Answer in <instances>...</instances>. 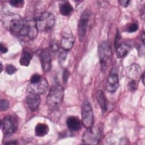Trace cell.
Here are the masks:
<instances>
[{
  "instance_id": "19",
  "label": "cell",
  "mask_w": 145,
  "mask_h": 145,
  "mask_svg": "<svg viewBox=\"0 0 145 145\" xmlns=\"http://www.w3.org/2000/svg\"><path fill=\"white\" fill-rule=\"evenodd\" d=\"M73 7L68 1L63 2L59 5L60 13L64 16H69L73 12Z\"/></svg>"
},
{
  "instance_id": "7",
  "label": "cell",
  "mask_w": 145,
  "mask_h": 145,
  "mask_svg": "<svg viewBox=\"0 0 145 145\" xmlns=\"http://www.w3.org/2000/svg\"><path fill=\"white\" fill-rule=\"evenodd\" d=\"M23 29L20 37H28L29 39H34L37 35L38 29L36 25V19L33 18H26Z\"/></svg>"
},
{
  "instance_id": "1",
  "label": "cell",
  "mask_w": 145,
  "mask_h": 145,
  "mask_svg": "<svg viewBox=\"0 0 145 145\" xmlns=\"http://www.w3.org/2000/svg\"><path fill=\"white\" fill-rule=\"evenodd\" d=\"M4 27L13 35L19 37L23 29L25 19L20 15L10 13L4 15L2 19Z\"/></svg>"
},
{
  "instance_id": "34",
  "label": "cell",
  "mask_w": 145,
  "mask_h": 145,
  "mask_svg": "<svg viewBox=\"0 0 145 145\" xmlns=\"http://www.w3.org/2000/svg\"><path fill=\"white\" fill-rule=\"evenodd\" d=\"M142 83L143 84H144V73H143L142 75Z\"/></svg>"
},
{
  "instance_id": "18",
  "label": "cell",
  "mask_w": 145,
  "mask_h": 145,
  "mask_svg": "<svg viewBox=\"0 0 145 145\" xmlns=\"http://www.w3.org/2000/svg\"><path fill=\"white\" fill-rule=\"evenodd\" d=\"M128 68V75L130 78H131V79L137 80V79L139 78L141 72V70L139 65L134 63L130 65Z\"/></svg>"
},
{
  "instance_id": "14",
  "label": "cell",
  "mask_w": 145,
  "mask_h": 145,
  "mask_svg": "<svg viewBox=\"0 0 145 145\" xmlns=\"http://www.w3.org/2000/svg\"><path fill=\"white\" fill-rule=\"evenodd\" d=\"M25 103L28 108L32 111L35 112L39 108L41 98L40 95L29 93L25 99Z\"/></svg>"
},
{
  "instance_id": "30",
  "label": "cell",
  "mask_w": 145,
  "mask_h": 145,
  "mask_svg": "<svg viewBox=\"0 0 145 145\" xmlns=\"http://www.w3.org/2000/svg\"><path fill=\"white\" fill-rule=\"evenodd\" d=\"M50 48H51L52 50H53V51H57V50H58L59 46L57 43L53 42L52 44H51Z\"/></svg>"
},
{
  "instance_id": "13",
  "label": "cell",
  "mask_w": 145,
  "mask_h": 145,
  "mask_svg": "<svg viewBox=\"0 0 145 145\" xmlns=\"http://www.w3.org/2000/svg\"><path fill=\"white\" fill-rule=\"evenodd\" d=\"M40 58L44 72L49 71L52 68V56L50 50L48 48L43 49L40 53Z\"/></svg>"
},
{
  "instance_id": "6",
  "label": "cell",
  "mask_w": 145,
  "mask_h": 145,
  "mask_svg": "<svg viewBox=\"0 0 145 145\" xmlns=\"http://www.w3.org/2000/svg\"><path fill=\"white\" fill-rule=\"evenodd\" d=\"M90 17L91 12L88 10H86L82 12L79 18L78 24V36L80 42L83 41L85 39Z\"/></svg>"
},
{
  "instance_id": "33",
  "label": "cell",
  "mask_w": 145,
  "mask_h": 145,
  "mask_svg": "<svg viewBox=\"0 0 145 145\" xmlns=\"http://www.w3.org/2000/svg\"><path fill=\"white\" fill-rule=\"evenodd\" d=\"M144 37H145V35H144V33L143 32L142 33V42L143 43V44H144Z\"/></svg>"
},
{
  "instance_id": "21",
  "label": "cell",
  "mask_w": 145,
  "mask_h": 145,
  "mask_svg": "<svg viewBox=\"0 0 145 145\" xmlns=\"http://www.w3.org/2000/svg\"><path fill=\"white\" fill-rule=\"evenodd\" d=\"M32 54L28 50H24L22 53L21 57L20 58V64L22 66H28L32 59Z\"/></svg>"
},
{
  "instance_id": "23",
  "label": "cell",
  "mask_w": 145,
  "mask_h": 145,
  "mask_svg": "<svg viewBox=\"0 0 145 145\" xmlns=\"http://www.w3.org/2000/svg\"><path fill=\"white\" fill-rule=\"evenodd\" d=\"M8 3L13 7L16 8H22L24 6V1L23 0H11L9 1Z\"/></svg>"
},
{
  "instance_id": "24",
  "label": "cell",
  "mask_w": 145,
  "mask_h": 145,
  "mask_svg": "<svg viewBox=\"0 0 145 145\" xmlns=\"http://www.w3.org/2000/svg\"><path fill=\"white\" fill-rule=\"evenodd\" d=\"M10 106L9 102L5 99L0 100V109L1 111H6Z\"/></svg>"
},
{
  "instance_id": "11",
  "label": "cell",
  "mask_w": 145,
  "mask_h": 145,
  "mask_svg": "<svg viewBox=\"0 0 145 145\" xmlns=\"http://www.w3.org/2000/svg\"><path fill=\"white\" fill-rule=\"evenodd\" d=\"M74 37L71 30L69 28H66L62 32V38L61 40L60 46L66 50H70L74 45Z\"/></svg>"
},
{
  "instance_id": "5",
  "label": "cell",
  "mask_w": 145,
  "mask_h": 145,
  "mask_svg": "<svg viewBox=\"0 0 145 145\" xmlns=\"http://www.w3.org/2000/svg\"><path fill=\"white\" fill-rule=\"evenodd\" d=\"M101 137V131L99 127L96 126H91L87 128L83 135V143L88 144H97Z\"/></svg>"
},
{
  "instance_id": "20",
  "label": "cell",
  "mask_w": 145,
  "mask_h": 145,
  "mask_svg": "<svg viewBox=\"0 0 145 145\" xmlns=\"http://www.w3.org/2000/svg\"><path fill=\"white\" fill-rule=\"evenodd\" d=\"M49 127L45 123H39L36 125L35 129V135L37 137H41L46 135L49 131Z\"/></svg>"
},
{
  "instance_id": "2",
  "label": "cell",
  "mask_w": 145,
  "mask_h": 145,
  "mask_svg": "<svg viewBox=\"0 0 145 145\" xmlns=\"http://www.w3.org/2000/svg\"><path fill=\"white\" fill-rule=\"evenodd\" d=\"M64 97L63 87L58 84L53 86L46 97V103L49 108L55 109L62 104Z\"/></svg>"
},
{
  "instance_id": "9",
  "label": "cell",
  "mask_w": 145,
  "mask_h": 145,
  "mask_svg": "<svg viewBox=\"0 0 145 145\" xmlns=\"http://www.w3.org/2000/svg\"><path fill=\"white\" fill-rule=\"evenodd\" d=\"M1 127L6 135L14 133L18 128L17 120L12 116H7L2 119Z\"/></svg>"
},
{
  "instance_id": "29",
  "label": "cell",
  "mask_w": 145,
  "mask_h": 145,
  "mask_svg": "<svg viewBox=\"0 0 145 145\" xmlns=\"http://www.w3.org/2000/svg\"><path fill=\"white\" fill-rule=\"evenodd\" d=\"M130 1H127V0H121V1H119V3L120 4V5L122 7H127L129 3H130Z\"/></svg>"
},
{
  "instance_id": "25",
  "label": "cell",
  "mask_w": 145,
  "mask_h": 145,
  "mask_svg": "<svg viewBox=\"0 0 145 145\" xmlns=\"http://www.w3.org/2000/svg\"><path fill=\"white\" fill-rule=\"evenodd\" d=\"M42 78V77H41V76L39 74H35L31 76V78L30 79V83H32V84L37 83L39 82L41 80Z\"/></svg>"
},
{
  "instance_id": "17",
  "label": "cell",
  "mask_w": 145,
  "mask_h": 145,
  "mask_svg": "<svg viewBox=\"0 0 145 145\" xmlns=\"http://www.w3.org/2000/svg\"><path fill=\"white\" fill-rule=\"evenodd\" d=\"M96 98L101 107L103 113H105L107 110V102L105 94L102 90H98L96 92Z\"/></svg>"
},
{
  "instance_id": "10",
  "label": "cell",
  "mask_w": 145,
  "mask_h": 145,
  "mask_svg": "<svg viewBox=\"0 0 145 145\" xmlns=\"http://www.w3.org/2000/svg\"><path fill=\"white\" fill-rule=\"evenodd\" d=\"M48 88V83L46 79L42 78L41 80L37 83H29L27 87V91L29 93L40 95L44 93Z\"/></svg>"
},
{
  "instance_id": "26",
  "label": "cell",
  "mask_w": 145,
  "mask_h": 145,
  "mask_svg": "<svg viewBox=\"0 0 145 145\" xmlns=\"http://www.w3.org/2000/svg\"><path fill=\"white\" fill-rule=\"evenodd\" d=\"M16 70V67L12 65H8L6 67V71L9 75L14 74Z\"/></svg>"
},
{
  "instance_id": "22",
  "label": "cell",
  "mask_w": 145,
  "mask_h": 145,
  "mask_svg": "<svg viewBox=\"0 0 145 145\" xmlns=\"http://www.w3.org/2000/svg\"><path fill=\"white\" fill-rule=\"evenodd\" d=\"M138 82L137 80H134V79H131L128 83V88L129 90L132 92H135L137 88H138Z\"/></svg>"
},
{
  "instance_id": "35",
  "label": "cell",
  "mask_w": 145,
  "mask_h": 145,
  "mask_svg": "<svg viewBox=\"0 0 145 145\" xmlns=\"http://www.w3.org/2000/svg\"><path fill=\"white\" fill-rule=\"evenodd\" d=\"M0 65H1V72H2V69H3V68H2L3 67H2V63H1V64H0Z\"/></svg>"
},
{
  "instance_id": "8",
  "label": "cell",
  "mask_w": 145,
  "mask_h": 145,
  "mask_svg": "<svg viewBox=\"0 0 145 145\" xmlns=\"http://www.w3.org/2000/svg\"><path fill=\"white\" fill-rule=\"evenodd\" d=\"M82 120L83 126L86 128L91 127L94 122V114L91 105L88 101H85L82 107Z\"/></svg>"
},
{
  "instance_id": "27",
  "label": "cell",
  "mask_w": 145,
  "mask_h": 145,
  "mask_svg": "<svg viewBox=\"0 0 145 145\" xmlns=\"http://www.w3.org/2000/svg\"><path fill=\"white\" fill-rule=\"evenodd\" d=\"M138 29V25L137 23L131 24L127 28L128 32H134Z\"/></svg>"
},
{
  "instance_id": "16",
  "label": "cell",
  "mask_w": 145,
  "mask_h": 145,
  "mask_svg": "<svg viewBox=\"0 0 145 145\" xmlns=\"http://www.w3.org/2000/svg\"><path fill=\"white\" fill-rule=\"evenodd\" d=\"M67 127L72 131H78L81 128L80 121L76 117L70 116L66 120Z\"/></svg>"
},
{
  "instance_id": "12",
  "label": "cell",
  "mask_w": 145,
  "mask_h": 145,
  "mask_svg": "<svg viewBox=\"0 0 145 145\" xmlns=\"http://www.w3.org/2000/svg\"><path fill=\"white\" fill-rule=\"evenodd\" d=\"M119 87L118 75L116 69H112L106 82V90L111 93L116 92Z\"/></svg>"
},
{
  "instance_id": "4",
  "label": "cell",
  "mask_w": 145,
  "mask_h": 145,
  "mask_svg": "<svg viewBox=\"0 0 145 145\" xmlns=\"http://www.w3.org/2000/svg\"><path fill=\"white\" fill-rule=\"evenodd\" d=\"M36 22L39 31H46L54 25L55 18L51 12H44L36 18Z\"/></svg>"
},
{
  "instance_id": "32",
  "label": "cell",
  "mask_w": 145,
  "mask_h": 145,
  "mask_svg": "<svg viewBox=\"0 0 145 145\" xmlns=\"http://www.w3.org/2000/svg\"><path fill=\"white\" fill-rule=\"evenodd\" d=\"M18 143L16 142V140H10V141H8V142H6L5 143V144H16Z\"/></svg>"
},
{
  "instance_id": "3",
  "label": "cell",
  "mask_w": 145,
  "mask_h": 145,
  "mask_svg": "<svg viewBox=\"0 0 145 145\" xmlns=\"http://www.w3.org/2000/svg\"><path fill=\"white\" fill-rule=\"evenodd\" d=\"M98 54L101 70L102 71L105 72L112 56L111 47L107 41H103L99 44L98 46Z\"/></svg>"
},
{
  "instance_id": "15",
  "label": "cell",
  "mask_w": 145,
  "mask_h": 145,
  "mask_svg": "<svg viewBox=\"0 0 145 145\" xmlns=\"http://www.w3.org/2000/svg\"><path fill=\"white\" fill-rule=\"evenodd\" d=\"M116 55L118 58H122L125 56L130 51L131 46L127 42H120L116 46Z\"/></svg>"
},
{
  "instance_id": "28",
  "label": "cell",
  "mask_w": 145,
  "mask_h": 145,
  "mask_svg": "<svg viewBox=\"0 0 145 145\" xmlns=\"http://www.w3.org/2000/svg\"><path fill=\"white\" fill-rule=\"evenodd\" d=\"M69 72L67 70H65L64 71V72L63 74V81L66 83L69 78Z\"/></svg>"
},
{
  "instance_id": "31",
  "label": "cell",
  "mask_w": 145,
  "mask_h": 145,
  "mask_svg": "<svg viewBox=\"0 0 145 145\" xmlns=\"http://www.w3.org/2000/svg\"><path fill=\"white\" fill-rule=\"evenodd\" d=\"M1 52L2 53H6L8 51V49L7 47H6L4 45H3L2 43H1Z\"/></svg>"
}]
</instances>
